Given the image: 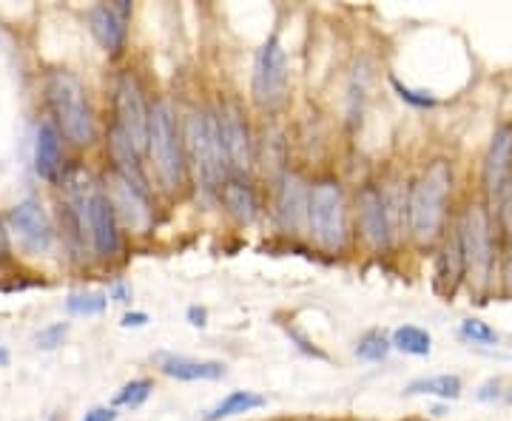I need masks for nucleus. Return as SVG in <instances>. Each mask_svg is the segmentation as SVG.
<instances>
[{"label":"nucleus","instance_id":"24","mask_svg":"<svg viewBox=\"0 0 512 421\" xmlns=\"http://www.w3.org/2000/svg\"><path fill=\"white\" fill-rule=\"evenodd\" d=\"M393 350V342H390V336L382 333V330H365L362 336H359V342H356V348L353 353L362 359V362H370V365H376V362H384L387 359V353Z\"/></svg>","mask_w":512,"mask_h":421},{"label":"nucleus","instance_id":"16","mask_svg":"<svg viewBox=\"0 0 512 421\" xmlns=\"http://www.w3.org/2000/svg\"><path fill=\"white\" fill-rule=\"evenodd\" d=\"M6 222L18 234L20 242L35 248V251H46L55 242V228H52V220H49L46 208L37 200H32V197L18 202L15 208H9Z\"/></svg>","mask_w":512,"mask_h":421},{"label":"nucleus","instance_id":"10","mask_svg":"<svg viewBox=\"0 0 512 421\" xmlns=\"http://www.w3.org/2000/svg\"><path fill=\"white\" fill-rule=\"evenodd\" d=\"M512 185V123L504 120L498 123L490 137V146L484 151L481 160V191H484V202L495 208L498 200L507 194Z\"/></svg>","mask_w":512,"mask_h":421},{"label":"nucleus","instance_id":"27","mask_svg":"<svg viewBox=\"0 0 512 421\" xmlns=\"http://www.w3.org/2000/svg\"><path fill=\"white\" fill-rule=\"evenodd\" d=\"M461 336L473 345H498V330L490 328L484 319H464L461 322Z\"/></svg>","mask_w":512,"mask_h":421},{"label":"nucleus","instance_id":"34","mask_svg":"<svg viewBox=\"0 0 512 421\" xmlns=\"http://www.w3.org/2000/svg\"><path fill=\"white\" fill-rule=\"evenodd\" d=\"M111 299H117V302H131V288H128V285H123V282H117V285H114V288H111V293H109Z\"/></svg>","mask_w":512,"mask_h":421},{"label":"nucleus","instance_id":"17","mask_svg":"<svg viewBox=\"0 0 512 421\" xmlns=\"http://www.w3.org/2000/svg\"><path fill=\"white\" fill-rule=\"evenodd\" d=\"M436 291L444 299H453L456 291L467 282V265H464V251H461V239H458L456 225L444 234L439 242V254H436Z\"/></svg>","mask_w":512,"mask_h":421},{"label":"nucleus","instance_id":"20","mask_svg":"<svg viewBox=\"0 0 512 421\" xmlns=\"http://www.w3.org/2000/svg\"><path fill=\"white\" fill-rule=\"evenodd\" d=\"M220 200L225 211L239 222V225H251L259 217V194H256L251 174H239L231 171L228 180L222 183Z\"/></svg>","mask_w":512,"mask_h":421},{"label":"nucleus","instance_id":"22","mask_svg":"<svg viewBox=\"0 0 512 421\" xmlns=\"http://www.w3.org/2000/svg\"><path fill=\"white\" fill-rule=\"evenodd\" d=\"M265 404H268V399H265L262 393H256V390H234V393H228L217 407H211V410L202 416V421L234 419V416H242V413H254V410L265 407Z\"/></svg>","mask_w":512,"mask_h":421},{"label":"nucleus","instance_id":"33","mask_svg":"<svg viewBox=\"0 0 512 421\" xmlns=\"http://www.w3.org/2000/svg\"><path fill=\"white\" fill-rule=\"evenodd\" d=\"M120 325H123V328H146V325H148V313H143V311L126 313Z\"/></svg>","mask_w":512,"mask_h":421},{"label":"nucleus","instance_id":"11","mask_svg":"<svg viewBox=\"0 0 512 421\" xmlns=\"http://www.w3.org/2000/svg\"><path fill=\"white\" fill-rule=\"evenodd\" d=\"M308 211H311V183L299 171H285L276 180L274 217L285 234L308 231Z\"/></svg>","mask_w":512,"mask_h":421},{"label":"nucleus","instance_id":"30","mask_svg":"<svg viewBox=\"0 0 512 421\" xmlns=\"http://www.w3.org/2000/svg\"><path fill=\"white\" fill-rule=\"evenodd\" d=\"M66 333H69V325L66 322H57V325H49V328H43L35 336L37 348L40 350H55L63 345V339H66Z\"/></svg>","mask_w":512,"mask_h":421},{"label":"nucleus","instance_id":"29","mask_svg":"<svg viewBox=\"0 0 512 421\" xmlns=\"http://www.w3.org/2000/svg\"><path fill=\"white\" fill-rule=\"evenodd\" d=\"M495 225H498V234L501 239H512V185L507 188V194L498 200V205L493 208Z\"/></svg>","mask_w":512,"mask_h":421},{"label":"nucleus","instance_id":"12","mask_svg":"<svg viewBox=\"0 0 512 421\" xmlns=\"http://www.w3.org/2000/svg\"><path fill=\"white\" fill-rule=\"evenodd\" d=\"M217 120H220L222 146H225V154H228L231 171L251 174V165L256 163V140L242 109L237 103H225V106L217 109Z\"/></svg>","mask_w":512,"mask_h":421},{"label":"nucleus","instance_id":"9","mask_svg":"<svg viewBox=\"0 0 512 421\" xmlns=\"http://www.w3.org/2000/svg\"><path fill=\"white\" fill-rule=\"evenodd\" d=\"M353 208H356V231H359L362 242L373 254H387L396 245V237H393V225H390L382 185H359Z\"/></svg>","mask_w":512,"mask_h":421},{"label":"nucleus","instance_id":"36","mask_svg":"<svg viewBox=\"0 0 512 421\" xmlns=\"http://www.w3.org/2000/svg\"><path fill=\"white\" fill-rule=\"evenodd\" d=\"M9 259V239H6V231L0 228V265Z\"/></svg>","mask_w":512,"mask_h":421},{"label":"nucleus","instance_id":"35","mask_svg":"<svg viewBox=\"0 0 512 421\" xmlns=\"http://www.w3.org/2000/svg\"><path fill=\"white\" fill-rule=\"evenodd\" d=\"M188 319H191L194 328H205V319H208V316H205L202 308H188Z\"/></svg>","mask_w":512,"mask_h":421},{"label":"nucleus","instance_id":"7","mask_svg":"<svg viewBox=\"0 0 512 421\" xmlns=\"http://www.w3.org/2000/svg\"><path fill=\"white\" fill-rule=\"evenodd\" d=\"M148 120H151V109L146 106V97H143L137 77L131 72H123L114 86V126L111 131H117L128 146L143 157L148 151Z\"/></svg>","mask_w":512,"mask_h":421},{"label":"nucleus","instance_id":"4","mask_svg":"<svg viewBox=\"0 0 512 421\" xmlns=\"http://www.w3.org/2000/svg\"><path fill=\"white\" fill-rule=\"evenodd\" d=\"M148 157L157 171V180L168 194H180L188 185V157H185L183 129L174 117V109L157 100L151 106V120H148Z\"/></svg>","mask_w":512,"mask_h":421},{"label":"nucleus","instance_id":"19","mask_svg":"<svg viewBox=\"0 0 512 421\" xmlns=\"http://www.w3.org/2000/svg\"><path fill=\"white\" fill-rule=\"evenodd\" d=\"M157 367L177 382H217L225 376V365L217 359H194L183 353H157Z\"/></svg>","mask_w":512,"mask_h":421},{"label":"nucleus","instance_id":"31","mask_svg":"<svg viewBox=\"0 0 512 421\" xmlns=\"http://www.w3.org/2000/svg\"><path fill=\"white\" fill-rule=\"evenodd\" d=\"M498 276H501V291L512 299V239L501 242V262H498Z\"/></svg>","mask_w":512,"mask_h":421},{"label":"nucleus","instance_id":"1","mask_svg":"<svg viewBox=\"0 0 512 421\" xmlns=\"http://www.w3.org/2000/svg\"><path fill=\"white\" fill-rule=\"evenodd\" d=\"M453 183V163L436 157L407 185V237L419 248H433L447 234Z\"/></svg>","mask_w":512,"mask_h":421},{"label":"nucleus","instance_id":"23","mask_svg":"<svg viewBox=\"0 0 512 421\" xmlns=\"http://www.w3.org/2000/svg\"><path fill=\"white\" fill-rule=\"evenodd\" d=\"M390 342H393L396 350H402L407 356H416V359L430 356V350H433V336L424 328H419V325H399V328L393 330Z\"/></svg>","mask_w":512,"mask_h":421},{"label":"nucleus","instance_id":"13","mask_svg":"<svg viewBox=\"0 0 512 421\" xmlns=\"http://www.w3.org/2000/svg\"><path fill=\"white\" fill-rule=\"evenodd\" d=\"M109 200L117 208V217L120 222H126L128 228L134 231H146L151 225V191L146 183H137L120 171H111L109 174Z\"/></svg>","mask_w":512,"mask_h":421},{"label":"nucleus","instance_id":"32","mask_svg":"<svg viewBox=\"0 0 512 421\" xmlns=\"http://www.w3.org/2000/svg\"><path fill=\"white\" fill-rule=\"evenodd\" d=\"M83 421H117V407H92Z\"/></svg>","mask_w":512,"mask_h":421},{"label":"nucleus","instance_id":"8","mask_svg":"<svg viewBox=\"0 0 512 421\" xmlns=\"http://www.w3.org/2000/svg\"><path fill=\"white\" fill-rule=\"evenodd\" d=\"M288 55L282 49V40L271 35L256 52L254 60V80H251V92L254 103L262 111H276L285 106L288 100Z\"/></svg>","mask_w":512,"mask_h":421},{"label":"nucleus","instance_id":"25","mask_svg":"<svg viewBox=\"0 0 512 421\" xmlns=\"http://www.w3.org/2000/svg\"><path fill=\"white\" fill-rule=\"evenodd\" d=\"M106 305H109V299L103 293H72L66 299V308L74 316H100L106 311Z\"/></svg>","mask_w":512,"mask_h":421},{"label":"nucleus","instance_id":"14","mask_svg":"<svg viewBox=\"0 0 512 421\" xmlns=\"http://www.w3.org/2000/svg\"><path fill=\"white\" fill-rule=\"evenodd\" d=\"M86 18H89V29H92L94 40H97L111 57H120L126 52L128 20H131V3H128V0L94 3Z\"/></svg>","mask_w":512,"mask_h":421},{"label":"nucleus","instance_id":"15","mask_svg":"<svg viewBox=\"0 0 512 421\" xmlns=\"http://www.w3.org/2000/svg\"><path fill=\"white\" fill-rule=\"evenodd\" d=\"M89 237H92L97 257L114 259L123 251V228L117 208L106 191H94L89 197Z\"/></svg>","mask_w":512,"mask_h":421},{"label":"nucleus","instance_id":"18","mask_svg":"<svg viewBox=\"0 0 512 421\" xmlns=\"http://www.w3.org/2000/svg\"><path fill=\"white\" fill-rule=\"evenodd\" d=\"M63 134L52 120H43L35 134V174L46 183H60L63 180Z\"/></svg>","mask_w":512,"mask_h":421},{"label":"nucleus","instance_id":"5","mask_svg":"<svg viewBox=\"0 0 512 421\" xmlns=\"http://www.w3.org/2000/svg\"><path fill=\"white\" fill-rule=\"evenodd\" d=\"M308 234L328 254H342L348 248V197H345L342 180L333 174H322L311 183Z\"/></svg>","mask_w":512,"mask_h":421},{"label":"nucleus","instance_id":"2","mask_svg":"<svg viewBox=\"0 0 512 421\" xmlns=\"http://www.w3.org/2000/svg\"><path fill=\"white\" fill-rule=\"evenodd\" d=\"M183 140L188 171L197 180V188L205 197H220L222 183L231 174V163L222 146L217 109L188 111L183 123Z\"/></svg>","mask_w":512,"mask_h":421},{"label":"nucleus","instance_id":"26","mask_svg":"<svg viewBox=\"0 0 512 421\" xmlns=\"http://www.w3.org/2000/svg\"><path fill=\"white\" fill-rule=\"evenodd\" d=\"M151 390H154V382L151 379H131L117 396H114V404L117 407H140V404L148 402V396H151Z\"/></svg>","mask_w":512,"mask_h":421},{"label":"nucleus","instance_id":"6","mask_svg":"<svg viewBox=\"0 0 512 421\" xmlns=\"http://www.w3.org/2000/svg\"><path fill=\"white\" fill-rule=\"evenodd\" d=\"M46 97L60 134L74 146H92L97 140V120L80 80L69 72H52L46 80Z\"/></svg>","mask_w":512,"mask_h":421},{"label":"nucleus","instance_id":"28","mask_svg":"<svg viewBox=\"0 0 512 421\" xmlns=\"http://www.w3.org/2000/svg\"><path fill=\"white\" fill-rule=\"evenodd\" d=\"M390 83H393V89H396V94L402 97L404 103H410L413 109H433L439 100L433 97V94L427 92H416V89H410V86H404L402 80H396V77H390Z\"/></svg>","mask_w":512,"mask_h":421},{"label":"nucleus","instance_id":"21","mask_svg":"<svg viewBox=\"0 0 512 421\" xmlns=\"http://www.w3.org/2000/svg\"><path fill=\"white\" fill-rule=\"evenodd\" d=\"M464 390V382L456 373H439V376H424V379H413L404 387V396H433L441 402H456Z\"/></svg>","mask_w":512,"mask_h":421},{"label":"nucleus","instance_id":"3","mask_svg":"<svg viewBox=\"0 0 512 421\" xmlns=\"http://www.w3.org/2000/svg\"><path fill=\"white\" fill-rule=\"evenodd\" d=\"M456 231L464 251V265H467V282L473 291L487 293L493 288L495 265L501 262V245L504 242L495 225L493 208L484 200L467 202L456 217Z\"/></svg>","mask_w":512,"mask_h":421}]
</instances>
